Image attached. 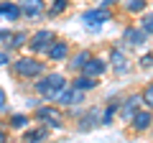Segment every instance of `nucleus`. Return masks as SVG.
Here are the masks:
<instances>
[{
	"mask_svg": "<svg viewBox=\"0 0 153 143\" xmlns=\"http://www.w3.org/2000/svg\"><path fill=\"white\" fill-rule=\"evenodd\" d=\"M59 39L51 28H41V31H33L31 33V39H28V46L26 49L31 51L33 56H46V51L51 49V44Z\"/></svg>",
	"mask_w": 153,
	"mask_h": 143,
	"instance_id": "4",
	"label": "nucleus"
},
{
	"mask_svg": "<svg viewBox=\"0 0 153 143\" xmlns=\"http://www.w3.org/2000/svg\"><path fill=\"white\" fill-rule=\"evenodd\" d=\"M3 36H5V28H0V41H3Z\"/></svg>",
	"mask_w": 153,
	"mask_h": 143,
	"instance_id": "30",
	"label": "nucleus"
},
{
	"mask_svg": "<svg viewBox=\"0 0 153 143\" xmlns=\"http://www.w3.org/2000/svg\"><path fill=\"white\" fill-rule=\"evenodd\" d=\"M28 39H31V33L28 31H5V36H3V49L10 54V51H18L23 49V46H28Z\"/></svg>",
	"mask_w": 153,
	"mask_h": 143,
	"instance_id": "6",
	"label": "nucleus"
},
{
	"mask_svg": "<svg viewBox=\"0 0 153 143\" xmlns=\"http://www.w3.org/2000/svg\"><path fill=\"white\" fill-rule=\"evenodd\" d=\"M69 84H71V87H76V89H82V92H89V89L97 87V79L87 77V74H74V79H71Z\"/></svg>",
	"mask_w": 153,
	"mask_h": 143,
	"instance_id": "19",
	"label": "nucleus"
},
{
	"mask_svg": "<svg viewBox=\"0 0 153 143\" xmlns=\"http://www.w3.org/2000/svg\"><path fill=\"white\" fill-rule=\"evenodd\" d=\"M69 54H71V49H69V41H64V39H56L54 44H51V49L46 51V59H49V61H66V59H69Z\"/></svg>",
	"mask_w": 153,
	"mask_h": 143,
	"instance_id": "12",
	"label": "nucleus"
},
{
	"mask_svg": "<svg viewBox=\"0 0 153 143\" xmlns=\"http://www.w3.org/2000/svg\"><path fill=\"white\" fill-rule=\"evenodd\" d=\"M10 69L18 79H38L44 77L46 72V61H41V56H33V54H21L10 61Z\"/></svg>",
	"mask_w": 153,
	"mask_h": 143,
	"instance_id": "2",
	"label": "nucleus"
},
{
	"mask_svg": "<svg viewBox=\"0 0 153 143\" xmlns=\"http://www.w3.org/2000/svg\"><path fill=\"white\" fill-rule=\"evenodd\" d=\"M138 64H140L143 69H148V66H153V54H143L140 59H138Z\"/></svg>",
	"mask_w": 153,
	"mask_h": 143,
	"instance_id": "26",
	"label": "nucleus"
},
{
	"mask_svg": "<svg viewBox=\"0 0 153 143\" xmlns=\"http://www.w3.org/2000/svg\"><path fill=\"white\" fill-rule=\"evenodd\" d=\"M125 10L128 13H143L146 10V0H125Z\"/></svg>",
	"mask_w": 153,
	"mask_h": 143,
	"instance_id": "23",
	"label": "nucleus"
},
{
	"mask_svg": "<svg viewBox=\"0 0 153 143\" xmlns=\"http://www.w3.org/2000/svg\"><path fill=\"white\" fill-rule=\"evenodd\" d=\"M140 28L148 33V36H153V13H143V18H140Z\"/></svg>",
	"mask_w": 153,
	"mask_h": 143,
	"instance_id": "24",
	"label": "nucleus"
},
{
	"mask_svg": "<svg viewBox=\"0 0 153 143\" xmlns=\"http://www.w3.org/2000/svg\"><path fill=\"white\" fill-rule=\"evenodd\" d=\"M49 138V128L38 123L36 128H26L23 130V143H44Z\"/></svg>",
	"mask_w": 153,
	"mask_h": 143,
	"instance_id": "17",
	"label": "nucleus"
},
{
	"mask_svg": "<svg viewBox=\"0 0 153 143\" xmlns=\"http://www.w3.org/2000/svg\"><path fill=\"white\" fill-rule=\"evenodd\" d=\"M84 95H87V92H82V89H76V87H71V84H69V87L59 95V100H56L54 105H59V107H71V105L84 102Z\"/></svg>",
	"mask_w": 153,
	"mask_h": 143,
	"instance_id": "10",
	"label": "nucleus"
},
{
	"mask_svg": "<svg viewBox=\"0 0 153 143\" xmlns=\"http://www.w3.org/2000/svg\"><path fill=\"white\" fill-rule=\"evenodd\" d=\"M5 107H8V95H5V89L0 87V112H5Z\"/></svg>",
	"mask_w": 153,
	"mask_h": 143,
	"instance_id": "28",
	"label": "nucleus"
},
{
	"mask_svg": "<svg viewBox=\"0 0 153 143\" xmlns=\"http://www.w3.org/2000/svg\"><path fill=\"white\" fill-rule=\"evenodd\" d=\"M33 118H36L41 125H46V128L64 130V115H61V107H59V105H51V102L38 105L36 112H33Z\"/></svg>",
	"mask_w": 153,
	"mask_h": 143,
	"instance_id": "3",
	"label": "nucleus"
},
{
	"mask_svg": "<svg viewBox=\"0 0 153 143\" xmlns=\"http://www.w3.org/2000/svg\"><path fill=\"white\" fill-rule=\"evenodd\" d=\"M97 125H102V107H87V110L79 115V130L87 133V130H94Z\"/></svg>",
	"mask_w": 153,
	"mask_h": 143,
	"instance_id": "7",
	"label": "nucleus"
},
{
	"mask_svg": "<svg viewBox=\"0 0 153 143\" xmlns=\"http://www.w3.org/2000/svg\"><path fill=\"white\" fill-rule=\"evenodd\" d=\"M140 97H143V102H146V107H148V110H153V82L148 84L146 89H143V95H140Z\"/></svg>",
	"mask_w": 153,
	"mask_h": 143,
	"instance_id": "25",
	"label": "nucleus"
},
{
	"mask_svg": "<svg viewBox=\"0 0 153 143\" xmlns=\"http://www.w3.org/2000/svg\"><path fill=\"white\" fill-rule=\"evenodd\" d=\"M21 16H23V10L16 0H0V21L16 23V21H21Z\"/></svg>",
	"mask_w": 153,
	"mask_h": 143,
	"instance_id": "9",
	"label": "nucleus"
},
{
	"mask_svg": "<svg viewBox=\"0 0 153 143\" xmlns=\"http://www.w3.org/2000/svg\"><path fill=\"white\" fill-rule=\"evenodd\" d=\"M148 39V33L143 31L140 26H125L123 28V41H125L128 46H143Z\"/></svg>",
	"mask_w": 153,
	"mask_h": 143,
	"instance_id": "13",
	"label": "nucleus"
},
{
	"mask_svg": "<svg viewBox=\"0 0 153 143\" xmlns=\"http://www.w3.org/2000/svg\"><path fill=\"white\" fill-rule=\"evenodd\" d=\"M8 138H10V136H8V128L0 125V143H8Z\"/></svg>",
	"mask_w": 153,
	"mask_h": 143,
	"instance_id": "29",
	"label": "nucleus"
},
{
	"mask_svg": "<svg viewBox=\"0 0 153 143\" xmlns=\"http://www.w3.org/2000/svg\"><path fill=\"white\" fill-rule=\"evenodd\" d=\"M110 66H112L115 74H128V72H130V64H128V56H125L123 49L115 46V49L110 51Z\"/></svg>",
	"mask_w": 153,
	"mask_h": 143,
	"instance_id": "14",
	"label": "nucleus"
},
{
	"mask_svg": "<svg viewBox=\"0 0 153 143\" xmlns=\"http://www.w3.org/2000/svg\"><path fill=\"white\" fill-rule=\"evenodd\" d=\"M140 102H143L140 95H130V97H125V100L120 102V112H117L120 120H123V123H130L133 118H135V112L140 110Z\"/></svg>",
	"mask_w": 153,
	"mask_h": 143,
	"instance_id": "8",
	"label": "nucleus"
},
{
	"mask_svg": "<svg viewBox=\"0 0 153 143\" xmlns=\"http://www.w3.org/2000/svg\"><path fill=\"white\" fill-rule=\"evenodd\" d=\"M79 21H82L84 26L94 33V31H100V28H102L107 21H112V10H110V8L97 5V8H92V10H84L82 16H79Z\"/></svg>",
	"mask_w": 153,
	"mask_h": 143,
	"instance_id": "5",
	"label": "nucleus"
},
{
	"mask_svg": "<svg viewBox=\"0 0 153 143\" xmlns=\"http://www.w3.org/2000/svg\"><path fill=\"white\" fill-rule=\"evenodd\" d=\"M66 10H69V0H51L49 8H46V13H49L51 18L61 16V13H66Z\"/></svg>",
	"mask_w": 153,
	"mask_h": 143,
	"instance_id": "22",
	"label": "nucleus"
},
{
	"mask_svg": "<svg viewBox=\"0 0 153 143\" xmlns=\"http://www.w3.org/2000/svg\"><path fill=\"white\" fill-rule=\"evenodd\" d=\"M151 123H153V110H138L135 112V118L130 120V128H133V133H143V130H148L151 128Z\"/></svg>",
	"mask_w": 153,
	"mask_h": 143,
	"instance_id": "16",
	"label": "nucleus"
},
{
	"mask_svg": "<svg viewBox=\"0 0 153 143\" xmlns=\"http://www.w3.org/2000/svg\"><path fill=\"white\" fill-rule=\"evenodd\" d=\"M115 112H120V102L110 100V102L105 105V110H102V125H112V118H115Z\"/></svg>",
	"mask_w": 153,
	"mask_h": 143,
	"instance_id": "21",
	"label": "nucleus"
},
{
	"mask_svg": "<svg viewBox=\"0 0 153 143\" xmlns=\"http://www.w3.org/2000/svg\"><path fill=\"white\" fill-rule=\"evenodd\" d=\"M28 125H31V115H26V112H16V115L8 118V128L10 130H26Z\"/></svg>",
	"mask_w": 153,
	"mask_h": 143,
	"instance_id": "20",
	"label": "nucleus"
},
{
	"mask_svg": "<svg viewBox=\"0 0 153 143\" xmlns=\"http://www.w3.org/2000/svg\"><path fill=\"white\" fill-rule=\"evenodd\" d=\"M10 54H8V51L5 49H0V66H8V64H10Z\"/></svg>",
	"mask_w": 153,
	"mask_h": 143,
	"instance_id": "27",
	"label": "nucleus"
},
{
	"mask_svg": "<svg viewBox=\"0 0 153 143\" xmlns=\"http://www.w3.org/2000/svg\"><path fill=\"white\" fill-rule=\"evenodd\" d=\"M18 5L23 10V18H38L46 13V0H18Z\"/></svg>",
	"mask_w": 153,
	"mask_h": 143,
	"instance_id": "11",
	"label": "nucleus"
},
{
	"mask_svg": "<svg viewBox=\"0 0 153 143\" xmlns=\"http://www.w3.org/2000/svg\"><path fill=\"white\" fill-rule=\"evenodd\" d=\"M92 56H94V54H92V51H87V49L76 51V54L69 59V66H71V72H76V74H79V72L84 69V64H87V61L92 59Z\"/></svg>",
	"mask_w": 153,
	"mask_h": 143,
	"instance_id": "18",
	"label": "nucleus"
},
{
	"mask_svg": "<svg viewBox=\"0 0 153 143\" xmlns=\"http://www.w3.org/2000/svg\"><path fill=\"white\" fill-rule=\"evenodd\" d=\"M66 87H69V79H66L61 72H46L44 77H38L36 82H33V95L41 97L44 102L54 105Z\"/></svg>",
	"mask_w": 153,
	"mask_h": 143,
	"instance_id": "1",
	"label": "nucleus"
},
{
	"mask_svg": "<svg viewBox=\"0 0 153 143\" xmlns=\"http://www.w3.org/2000/svg\"><path fill=\"white\" fill-rule=\"evenodd\" d=\"M107 66H110V64H107L105 59H100V56H92V59L84 64V69L79 72V74H87V77H92V79H100L105 72H107Z\"/></svg>",
	"mask_w": 153,
	"mask_h": 143,
	"instance_id": "15",
	"label": "nucleus"
}]
</instances>
